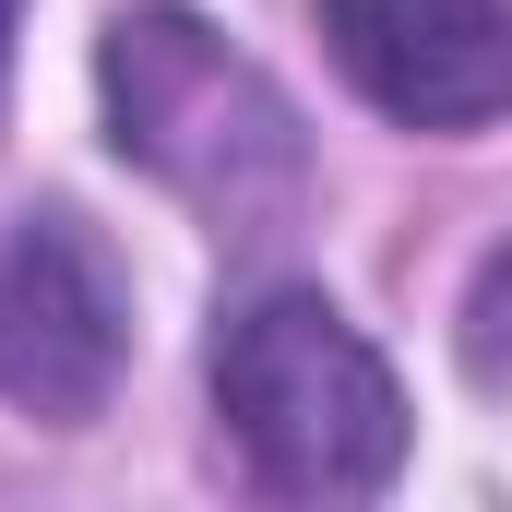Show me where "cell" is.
Masks as SVG:
<instances>
[{
  "instance_id": "cell-5",
  "label": "cell",
  "mask_w": 512,
  "mask_h": 512,
  "mask_svg": "<svg viewBox=\"0 0 512 512\" xmlns=\"http://www.w3.org/2000/svg\"><path fill=\"white\" fill-rule=\"evenodd\" d=\"M12 12H24V0H0V72H12Z\"/></svg>"
},
{
  "instance_id": "cell-2",
  "label": "cell",
  "mask_w": 512,
  "mask_h": 512,
  "mask_svg": "<svg viewBox=\"0 0 512 512\" xmlns=\"http://www.w3.org/2000/svg\"><path fill=\"white\" fill-rule=\"evenodd\" d=\"M108 131H120L131 167H155L179 203H203L215 227H274L310 179V143H298V108L262 84L251 60L191 24V12H120L108 24Z\"/></svg>"
},
{
  "instance_id": "cell-1",
  "label": "cell",
  "mask_w": 512,
  "mask_h": 512,
  "mask_svg": "<svg viewBox=\"0 0 512 512\" xmlns=\"http://www.w3.org/2000/svg\"><path fill=\"white\" fill-rule=\"evenodd\" d=\"M215 405H227V441L251 453V477L286 489V501H370L405 465V393H393V370L310 286H274V298H251L227 322Z\"/></svg>"
},
{
  "instance_id": "cell-3",
  "label": "cell",
  "mask_w": 512,
  "mask_h": 512,
  "mask_svg": "<svg viewBox=\"0 0 512 512\" xmlns=\"http://www.w3.org/2000/svg\"><path fill=\"white\" fill-rule=\"evenodd\" d=\"M131 358V298H120V262L96 251L72 215H36L0 239V393L24 417H60L84 429L108 382Z\"/></svg>"
},
{
  "instance_id": "cell-4",
  "label": "cell",
  "mask_w": 512,
  "mask_h": 512,
  "mask_svg": "<svg viewBox=\"0 0 512 512\" xmlns=\"http://www.w3.org/2000/svg\"><path fill=\"white\" fill-rule=\"evenodd\" d=\"M346 84L405 131H489L512 96L501 0H322Z\"/></svg>"
}]
</instances>
